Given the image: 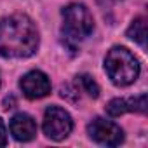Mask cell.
<instances>
[{"instance_id": "cell-9", "label": "cell", "mask_w": 148, "mask_h": 148, "mask_svg": "<svg viewBox=\"0 0 148 148\" xmlns=\"http://www.w3.org/2000/svg\"><path fill=\"white\" fill-rule=\"evenodd\" d=\"M127 37L136 40L139 45L146 44V19L145 18H136L132 25L127 28Z\"/></svg>"}, {"instance_id": "cell-2", "label": "cell", "mask_w": 148, "mask_h": 148, "mask_svg": "<svg viewBox=\"0 0 148 148\" xmlns=\"http://www.w3.org/2000/svg\"><path fill=\"white\" fill-rule=\"evenodd\" d=\"M105 70L115 86H129L139 75V63L125 47H113L105 58Z\"/></svg>"}, {"instance_id": "cell-3", "label": "cell", "mask_w": 148, "mask_h": 148, "mask_svg": "<svg viewBox=\"0 0 148 148\" xmlns=\"http://www.w3.org/2000/svg\"><path fill=\"white\" fill-rule=\"evenodd\" d=\"M63 19H64V32L68 37L82 40L89 37L94 30V21L89 12V9L82 4H71L63 9Z\"/></svg>"}, {"instance_id": "cell-10", "label": "cell", "mask_w": 148, "mask_h": 148, "mask_svg": "<svg viewBox=\"0 0 148 148\" xmlns=\"http://www.w3.org/2000/svg\"><path fill=\"white\" fill-rule=\"evenodd\" d=\"M77 84H79V87H80L84 92H87L91 98H98V96H99V86L96 84V80H94L91 75H87V73H82V75L77 77Z\"/></svg>"}, {"instance_id": "cell-4", "label": "cell", "mask_w": 148, "mask_h": 148, "mask_svg": "<svg viewBox=\"0 0 148 148\" xmlns=\"http://www.w3.org/2000/svg\"><path fill=\"white\" fill-rule=\"evenodd\" d=\"M73 129V120L70 113L59 106H49L44 115V132L54 141L64 139Z\"/></svg>"}, {"instance_id": "cell-1", "label": "cell", "mask_w": 148, "mask_h": 148, "mask_svg": "<svg viewBox=\"0 0 148 148\" xmlns=\"http://www.w3.org/2000/svg\"><path fill=\"white\" fill-rule=\"evenodd\" d=\"M38 47V30L23 14H14L0 21V56L28 58Z\"/></svg>"}, {"instance_id": "cell-8", "label": "cell", "mask_w": 148, "mask_h": 148, "mask_svg": "<svg viewBox=\"0 0 148 148\" xmlns=\"http://www.w3.org/2000/svg\"><path fill=\"white\" fill-rule=\"evenodd\" d=\"M11 132L18 141H30L37 134V124L28 113H18L11 120Z\"/></svg>"}, {"instance_id": "cell-7", "label": "cell", "mask_w": 148, "mask_h": 148, "mask_svg": "<svg viewBox=\"0 0 148 148\" xmlns=\"http://www.w3.org/2000/svg\"><path fill=\"white\" fill-rule=\"evenodd\" d=\"M125 112H138L145 113L146 112V94L136 96V98H115L106 105V113L110 117H120Z\"/></svg>"}, {"instance_id": "cell-11", "label": "cell", "mask_w": 148, "mask_h": 148, "mask_svg": "<svg viewBox=\"0 0 148 148\" xmlns=\"http://www.w3.org/2000/svg\"><path fill=\"white\" fill-rule=\"evenodd\" d=\"M7 145V131L4 125V120L0 119V146H5Z\"/></svg>"}, {"instance_id": "cell-5", "label": "cell", "mask_w": 148, "mask_h": 148, "mask_svg": "<svg viewBox=\"0 0 148 148\" xmlns=\"http://www.w3.org/2000/svg\"><path fill=\"white\" fill-rule=\"evenodd\" d=\"M87 132L89 136L99 143V145H106V146H117L124 141V132L122 129L112 122V120H106V119H94L89 125H87Z\"/></svg>"}, {"instance_id": "cell-6", "label": "cell", "mask_w": 148, "mask_h": 148, "mask_svg": "<svg viewBox=\"0 0 148 148\" xmlns=\"http://www.w3.org/2000/svg\"><path fill=\"white\" fill-rule=\"evenodd\" d=\"M19 87H21V91L25 92L26 98L40 99V98H44L51 92V80L45 73H42L38 70H33V71H28L21 79Z\"/></svg>"}]
</instances>
